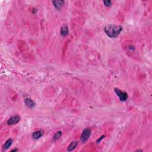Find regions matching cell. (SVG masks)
I'll use <instances>...</instances> for the list:
<instances>
[{"label":"cell","instance_id":"6da1fadb","mask_svg":"<svg viewBox=\"0 0 152 152\" xmlns=\"http://www.w3.org/2000/svg\"><path fill=\"white\" fill-rule=\"evenodd\" d=\"M122 30V27L117 25H108L104 27L105 33L109 38H115L117 37Z\"/></svg>","mask_w":152,"mask_h":152},{"label":"cell","instance_id":"7a4b0ae2","mask_svg":"<svg viewBox=\"0 0 152 152\" xmlns=\"http://www.w3.org/2000/svg\"><path fill=\"white\" fill-rule=\"evenodd\" d=\"M114 91L116 93V94L117 95V96H118L121 101H126L128 98L127 93L125 92H122V90L119 89L118 88H115Z\"/></svg>","mask_w":152,"mask_h":152},{"label":"cell","instance_id":"3957f363","mask_svg":"<svg viewBox=\"0 0 152 152\" xmlns=\"http://www.w3.org/2000/svg\"><path fill=\"white\" fill-rule=\"evenodd\" d=\"M90 134H91V130L90 128H86L83 131L82 135L80 137V141L84 143L88 140L89 138Z\"/></svg>","mask_w":152,"mask_h":152},{"label":"cell","instance_id":"277c9868","mask_svg":"<svg viewBox=\"0 0 152 152\" xmlns=\"http://www.w3.org/2000/svg\"><path fill=\"white\" fill-rule=\"evenodd\" d=\"M20 121V117L18 115L11 116L7 121L8 125H12L17 124Z\"/></svg>","mask_w":152,"mask_h":152},{"label":"cell","instance_id":"5b68a950","mask_svg":"<svg viewBox=\"0 0 152 152\" xmlns=\"http://www.w3.org/2000/svg\"><path fill=\"white\" fill-rule=\"evenodd\" d=\"M69 30L68 26L66 25H64L62 26L61 28V35L62 36H66L68 35Z\"/></svg>","mask_w":152,"mask_h":152},{"label":"cell","instance_id":"8992f818","mask_svg":"<svg viewBox=\"0 0 152 152\" xmlns=\"http://www.w3.org/2000/svg\"><path fill=\"white\" fill-rule=\"evenodd\" d=\"M43 131L42 130H39L37 131L34 132L33 134H32V138L34 140H38L39 139L40 137L43 135Z\"/></svg>","mask_w":152,"mask_h":152},{"label":"cell","instance_id":"52a82bcc","mask_svg":"<svg viewBox=\"0 0 152 152\" xmlns=\"http://www.w3.org/2000/svg\"><path fill=\"white\" fill-rule=\"evenodd\" d=\"M52 3L54 4V7L57 10H60L62 8V6L65 3V1L60 0V1H53Z\"/></svg>","mask_w":152,"mask_h":152},{"label":"cell","instance_id":"ba28073f","mask_svg":"<svg viewBox=\"0 0 152 152\" xmlns=\"http://www.w3.org/2000/svg\"><path fill=\"white\" fill-rule=\"evenodd\" d=\"M25 104L27 107L29 108H32L35 106V103L33 101H32L31 99L26 98L25 101Z\"/></svg>","mask_w":152,"mask_h":152},{"label":"cell","instance_id":"9c48e42d","mask_svg":"<svg viewBox=\"0 0 152 152\" xmlns=\"http://www.w3.org/2000/svg\"><path fill=\"white\" fill-rule=\"evenodd\" d=\"M12 143H13L12 139L10 138L9 140H7L4 144V147H3V150H7V149H9V148L11 147V145H12Z\"/></svg>","mask_w":152,"mask_h":152},{"label":"cell","instance_id":"30bf717a","mask_svg":"<svg viewBox=\"0 0 152 152\" xmlns=\"http://www.w3.org/2000/svg\"><path fill=\"white\" fill-rule=\"evenodd\" d=\"M77 145H78V142L76 141H72V143L68 145V151H71L72 150H74L77 147Z\"/></svg>","mask_w":152,"mask_h":152},{"label":"cell","instance_id":"8fae6325","mask_svg":"<svg viewBox=\"0 0 152 152\" xmlns=\"http://www.w3.org/2000/svg\"><path fill=\"white\" fill-rule=\"evenodd\" d=\"M62 132L61 131H58L56 132L55 135H54V137H53V139H54V141H56L58 140V139H59L61 138V137L62 136Z\"/></svg>","mask_w":152,"mask_h":152},{"label":"cell","instance_id":"7c38bea8","mask_svg":"<svg viewBox=\"0 0 152 152\" xmlns=\"http://www.w3.org/2000/svg\"><path fill=\"white\" fill-rule=\"evenodd\" d=\"M103 3H104L105 6H106V7H110L112 4V2L111 1H109V0H105V1H103Z\"/></svg>","mask_w":152,"mask_h":152},{"label":"cell","instance_id":"4fadbf2b","mask_svg":"<svg viewBox=\"0 0 152 152\" xmlns=\"http://www.w3.org/2000/svg\"><path fill=\"white\" fill-rule=\"evenodd\" d=\"M105 135H102V136H101V137H100V138H99V139H98V140H97V143H98H98H100V142H101V141H102V140H103V139L105 138Z\"/></svg>","mask_w":152,"mask_h":152},{"label":"cell","instance_id":"5bb4252c","mask_svg":"<svg viewBox=\"0 0 152 152\" xmlns=\"http://www.w3.org/2000/svg\"><path fill=\"white\" fill-rule=\"evenodd\" d=\"M17 149H14V150H11V151H17Z\"/></svg>","mask_w":152,"mask_h":152}]
</instances>
